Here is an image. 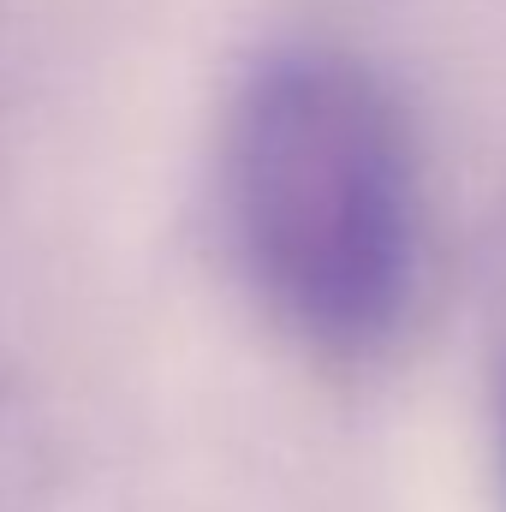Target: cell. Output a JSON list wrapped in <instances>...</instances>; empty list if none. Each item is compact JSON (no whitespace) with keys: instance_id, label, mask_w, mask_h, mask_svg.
<instances>
[{"instance_id":"cell-1","label":"cell","mask_w":506,"mask_h":512,"mask_svg":"<svg viewBox=\"0 0 506 512\" xmlns=\"http://www.w3.org/2000/svg\"><path fill=\"white\" fill-rule=\"evenodd\" d=\"M215 179L227 251L292 340L352 364L399 334L423 274V179L364 60L262 54L227 108Z\"/></svg>"},{"instance_id":"cell-2","label":"cell","mask_w":506,"mask_h":512,"mask_svg":"<svg viewBox=\"0 0 506 512\" xmlns=\"http://www.w3.org/2000/svg\"><path fill=\"white\" fill-rule=\"evenodd\" d=\"M54 483V447L24 382L0 364V512H36Z\"/></svg>"},{"instance_id":"cell-3","label":"cell","mask_w":506,"mask_h":512,"mask_svg":"<svg viewBox=\"0 0 506 512\" xmlns=\"http://www.w3.org/2000/svg\"><path fill=\"white\" fill-rule=\"evenodd\" d=\"M501 435H506V393H501Z\"/></svg>"}]
</instances>
